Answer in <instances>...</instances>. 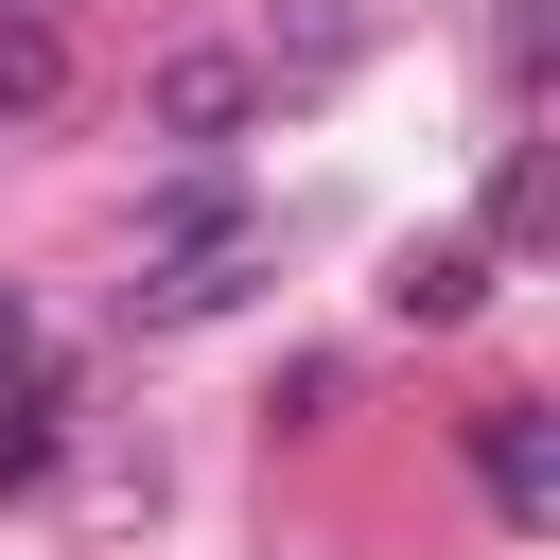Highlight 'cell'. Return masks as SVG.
I'll use <instances>...</instances> for the list:
<instances>
[{"mask_svg":"<svg viewBox=\"0 0 560 560\" xmlns=\"http://www.w3.org/2000/svg\"><path fill=\"white\" fill-rule=\"evenodd\" d=\"M245 122H262V70H245L228 35H192V52H158V70H140V140H175V158H228Z\"/></svg>","mask_w":560,"mask_h":560,"instance_id":"6da1fadb","label":"cell"},{"mask_svg":"<svg viewBox=\"0 0 560 560\" xmlns=\"http://www.w3.org/2000/svg\"><path fill=\"white\" fill-rule=\"evenodd\" d=\"M472 472H490V508H508V525H542V490H560L542 402H472Z\"/></svg>","mask_w":560,"mask_h":560,"instance_id":"7a4b0ae2","label":"cell"},{"mask_svg":"<svg viewBox=\"0 0 560 560\" xmlns=\"http://www.w3.org/2000/svg\"><path fill=\"white\" fill-rule=\"evenodd\" d=\"M385 315H420V332H472V315H490V245H402Z\"/></svg>","mask_w":560,"mask_h":560,"instance_id":"3957f363","label":"cell"},{"mask_svg":"<svg viewBox=\"0 0 560 560\" xmlns=\"http://www.w3.org/2000/svg\"><path fill=\"white\" fill-rule=\"evenodd\" d=\"M70 472V385H0V508Z\"/></svg>","mask_w":560,"mask_h":560,"instance_id":"277c9868","label":"cell"},{"mask_svg":"<svg viewBox=\"0 0 560 560\" xmlns=\"http://www.w3.org/2000/svg\"><path fill=\"white\" fill-rule=\"evenodd\" d=\"M350 52H368V18H350V0H280V35H262L245 70H298V88H332Z\"/></svg>","mask_w":560,"mask_h":560,"instance_id":"5b68a950","label":"cell"},{"mask_svg":"<svg viewBox=\"0 0 560 560\" xmlns=\"http://www.w3.org/2000/svg\"><path fill=\"white\" fill-rule=\"evenodd\" d=\"M0 122H70V35L52 18H0Z\"/></svg>","mask_w":560,"mask_h":560,"instance_id":"8992f818","label":"cell"},{"mask_svg":"<svg viewBox=\"0 0 560 560\" xmlns=\"http://www.w3.org/2000/svg\"><path fill=\"white\" fill-rule=\"evenodd\" d=\"M140 228H158V262H192V245H245V192H228V175L192 158V175H175V192H158Z\"/></svg>","mask_w":560,"mask_h":560,"instance_id":"52a82bcc","label":"cell"},{"mask_svg":"<svg viewBox=\"0 0 560 560\" xmlns=\"http://www.w3.org/2000/svg\"><path fill=\"white\" fill-rule=\"evenodd\" d=\"M508 245H542V158H525V140L490 158V262H508Z\"/></svg>","mask_w":560,"mask_h":560,"instance_id":"ba28073f","label":"cell"},{"mask_svg":"<svg viewBox=\"0 0 560 560\" xmlns=\"http://www.w3.org/2000/svg\"><path fill=\"white\" fill-rule=\"evenodd\" d=\"M490 70H508V88L542 70V0H490Z\"/></svg>","mask_w":560,"mask_h":560,"instance_id":"9c48e42d","label":"cell"},{"mask_svg":"<svg viewBox=\"0 0 560 560\" xmlns=\"http://www.w3.org/2000/svg\"><path fill=\"white\" fill-rule=\"evenodd\" d=\"M0 385H35V315L18 298H0Z\"/></svg>","mask_w":560,"mask_h":560,"instance_id":"30bf717a","label":"cell"},{"mask_svg":"<svg viewBox=\"0 0 560 560\" xmlns=\"http://www.w3.org/2000/svg\"><path fill=\"white\" fill-rule=\"evenodd\" d=\"M0 18H52V0H0Z\"/></svg>","mask_w":560,"mask_h":560,"instance_id":"8fae6325","label":"cell"}]
</instances>
